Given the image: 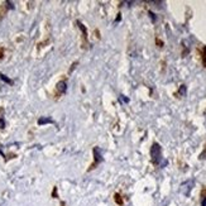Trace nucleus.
<instances>
[{"mask_svg": "<svg viewBox=\"0 0 206 206\" xmlns=\"http://www.w3.org/2000/svg\"><path fill=\"white\" fill-rule=\"evenodd\" d=\"M161 145L158 143H153L152 148H151V158H152V162L154 165H158L159 163V159H161Z\"/></svg>", "mask_w": 206, "mask_h": 206, "instance_id": "nucleus-1", "label": "nucleus"}, {"mask_svg": "<svg viewBox=\"0 0 206 206\" xmlns=\"http://www.w3.org/2000/svg\"><path fill=\"white\" fill-rule=\"evenodd\" d=\"M200 57H201V62L204 67L206 68V46H202V48L200 49Z\"/></svg>", "mask_w": 206, "mask_h": 206, "instance_id": "nucleus-2", "label": "nucleus"}, {"mask_svg": "<svg viewBox=\"0 0 206 206\" xmlns=\"http://www.w3.org/2000/svg\"><path fill=\"white\" fill-rule=\"evenodd\" d=\"M57 89L59 90V92H65V90H66V82H65V81H61V82L57 85Z\"/></svg>", "mask_w": 206, "mask_h": 206, "instance_id": "nucleus-3", "label": "nucleus"}, {"mask_svg": "<svg viewBox=\"0 0 206 206\" xmlns=\"http://www.w3.org/2000/svg\"><path fill=\"white\" fill-rule=\"evenodd\" d=\"M115 202H116V204H119L120 206L123 205V200H122V197H120V195H118V194L115 195Z\"/></svg>", "mask_w": 206, "mask_h": 206, "instance_id": "nucleus-4", "label": "nucleus"}, {"mask_svg": "<svg viewBox=\"0 0 206 206\" xmlns=\"http://www.w3.org/2000/svg\"><path fill=\"white\" fill-rule=\"evenodd\" d=\"M201 206H206V197H204L202 201H201Z\"/></svg>", "mask_w": 206, "mask_h": 206, "instance_id": "nucleus-5", "label": "nucleus"}, {"mask_svg": "<svg viewBox=\"0 0 206 206\" xmlns=\"http://www.w3.org/2000/svg\"><path fill=\"white\" fill-rule=\"evenodd\" d=\"M205 156H206V149H205V152H204V153H201V158H204Z\"/></svg>", "mask_w": 206, "mask_h": 206, "instance_id": "nucleus-6", "label": "nucleus"}]
</instances>
